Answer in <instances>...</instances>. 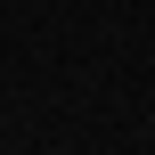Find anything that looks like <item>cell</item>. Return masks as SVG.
Returning <instances> with one entry per match:
<instances>
[]
</instances>
